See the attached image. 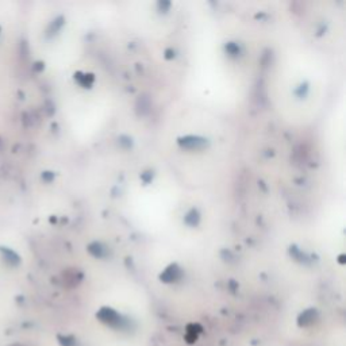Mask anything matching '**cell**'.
Segmentation results:
<instances>
[{
	"instance_id": "obj_4",
	"label": "cell",
	"mask_w": 346,
	"mask_h": 346,
	"mask_svg": "<svg viewBox=\"0 0 346 346\" xmlns=\"http://www.w3.org/2000/svg\"><path fill=\"white\" fill-rule=\"evenodd\" d=\"M11 346H24V345H22V343H14V345Z\"/></svg>"
},
{
	"instance_id": "obj_1",
	"label": "cell",
	"mask_w": 346,
	"mask_h": 346,
	"mask_svg": "<svg viewBox=\"0 0 346 346\" xmlns=\"http://www.w3.org/2000/svg\"><path fill=\"white\" fill-rule=\"evenodd\" d=\"M99 318L100 320L106 325H110V326H116L118 323H119V316L116 314L115 311H112L110 308H104L102 311L99 312Z\"/></svg>"
},
{
	"instance_id": "obj_2",
	"label": "cell",
	"mask_w": 346,
	"mask_h": 346,
	"mask_svg": "<svg viewBox=\"0 0 346 346\" xmlns=\"http://www.w3.org/2000/svg\"><path fill=\"white\" fill-rule=\"evenodd\" d=\"M314 320H315V314L312 311H307L300 316L299 325L300 326H310V325L314 323Z\"/></svg>"
},
{
	"instance_id": "obj_3",
	"label": "cell",
	"mask_w": 346,
	"mask_h": 346,
	"mask_svg": "<svg viewBox=\"0 0 346 346\" xmlns=\"http://www.w3.org/2000/svg\"><path fill=\"white\" fill-rule=\"evenodd\" d=\"M60 343H61L62 346H73L75 341L73 338H70V337H60Z\"/></svg>"
}]
</instances>
